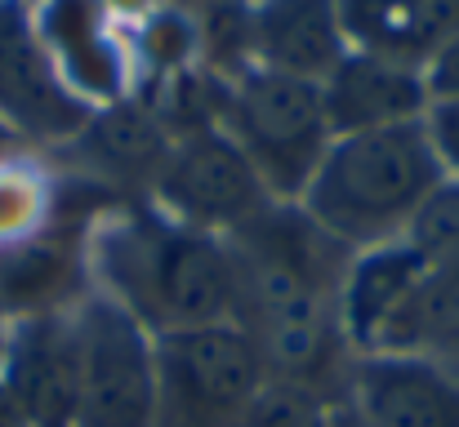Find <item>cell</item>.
I'll list each match as a JSON object with an SVG mask.
<instances>
[{"instance_id": "obj_14", "label": "cell", "mask_w": 459, "mask_h": 427, "mask_svg": "<svg viewBox=\"0 0 459 427\" xmlns=\"http://www.w3.org/2000/svg\"><path fill=\"white\" fill-rule=\"evenodd\" d=\"M348 49L424 67L459 36V0H339Z\"/></svg>"}, {"instance_id": "obj_3", "label": "cell", "mask_w": 459, "mask_h": 427, "mask_svg": "<svg viewBox=\"0 0 459 427\" xmlns=\"http://www.w3.org/2000/svg\"><path fill=\"white\" fill-rule=\"evenodd\" d=\"M442 178L446 174L433 156L424 121L348 134L330 142L299 209L339 250L361 254L402 241L415 209Z\"/></svg>"}, {"instance_id": "obj_26", "label": "cell", "mask_w": 459, "mask_h": 427, "mask_svg": "<svg viewBox=\"0 0 459 427\" xmlns=\"http://www.w3.org/2000/svg\"><path fill=\"white\" fill-rule=\"evenodd\" d=\"M334 427H361V423H357V419H339Z\"/></svg>"}, {"instance_id": "obj_7", "label": "cell", "mask_w": 459, "mask_h": 427, "mask_svg": "<svg viewBox=\"0 0 459 427\" xmlns=\"http://www.w3.org/2000/svg\"><path fill=\"white\" fill-rule=\"evenodd\" d=\"M160 214L169 223H183L192 232H241L250 218H259L268 205H277L246 151L223 130H201L169 142L165 165L152 178Z\"/></svg>"}, {"instance_id": "obj_12", "label": "cell", "mask_w": 459, "mask_h": 427, "mask_svg": "<svg viewBox=\"0 0 459 427\" xmlns=\"http://www.w3.org/2000/svg\"><path fill=\"white\" fill-rule=\"evenodd\" d=\"M424 277H429V263L406 241L352 254L339 281V334L352 347V356L384 352L393 325L411 307Z\"/></svg>"}, {"instance_id": "obj_15", "label": "cell", "mask_w": 459, "mask_h": 427, "mask_svg": "<svg viewBox=\"0 0 459 427\" xmlns=\"http://www.w3.org/2000/svg\"><path fill=\"white\" fill-rule=\"evenodd\" d=\"M36 31L49 63L58 67L63 85L76 98L81 94L108 98V103L121 98L126 67L112 36L103 31V0H49Z\"/></svg>"}, {"instance_id": "obj_1", "label": "cell", "mask_w": 459, "mask_h": 427, "mask_svg": "<svg viewBox=\"0 0 459 427\" xmlns=\"http://www.w3.org/2000/svg\"><path fill=\"white\" fill-rule=\"evenodd\" d=\"M237 263V325L255 338L268 374L325 392L339 361V250L299 205H268L228 241Z\"/></svg>"}, {"instance_id": "obj_24", "label": "cell", "mask_w": 459, "mask_h": 427, "mask_svg": "<svg viewBox=\"0 0 459 427\" xmlns=\"http://www.w3.org/2000/svg\"><path fill=\"white\" fill-rule=\"evenodd\" d=\"M9 147H13V130H9V125H0V156H4Z\"/></svg>"}, {"instance_id": "obj_10", "label": "cell", "mask_w": 459, "mask_h": 427, "mask_svg": "<svg viewBox=\"0 0 459 427\" xmlns=\"http://www.w3.org/2000/svg\"><path fill=\"white\" fill-rule=\"evenodd\" d=\"M352 419L361 427H459V374L429 356H357Z\"/></svg>"}, {"instance_id": "obj_8", "label": "cell", "mask_w": 459, "mask_h": 427, "mask_svg": "<svg viewBox=\"0 0 459 427\" xmlns=\"http://www.w3.org/2000/svg\"><path fill=\"white\" fill-rule=\"evenodd\" d=\"M90 107L63 85L40 31L18 0H0V125L31 139H72L90 125Z\"/></svg>"}, {"instance_id": "obj_2", "label": "cell", "mask_w": 459, "mask_h": 427, "mask_svg": "<svg viewBox=\"0 0 459 427\" xmlns=\"http://www.w3.org/2000/svg\"><path fill=\"white\" fill-rule=\"evenodd\" d=\"M94 272L148 334L237 320V263L223 236L126 209L94 236Z\"/></svg>"}, {"instance_id": "obj_22", "label": "cell", "mask_w": 459, "mask_h": 427, "mask_svg": "<svg viewBox=\"0 0 459 427\" xmlns=\"http://www.w3.org/2000/svg\"><path fill=\"white\" fill-rule=\"evenodd\" d=\"M420 72H424L429 103H455L459 98V36H451Z\"/></svg>"}, {"instance_id": "obj_16", "label": "cell", "mask_w": 459, "mask_h": 427, "mask_svg": "<svg viewBox=\"0 0 459 427\" xmlns=\"http://www.w3.org/2000/svg\"><path fill=\"white\" fill-rule=\"evenodd\" d=\"M375 356H429L459 374V268H429L384 352Z\"/></svg>"}, {"instance_id": "obj_11", "label": "cell", "mask_w": 459, "mask_h": 427, "mask_svg": "<svg viewBox=\"0 0 459 427\" xmlns=\"http://www.w3.org/2000/svg\"><path fill=\"white\" fill-rule=\"evenodd\" d=\"M321 107H325V125L334 139L424 121L429 112L424 72L348 49L339 67L321 81Z\"/></svg>"}, {"instance_id": "obj_4", "label": "cell", "mask_w": 459, "mask_h": 427, "mask_svg": "<svg viewBox=\"0 0 459 427\" xmlns=\"http://www.w3.org/2000/svg\"><path fill=\"white\" fill-rule=\"evenodd\" d=\"M223 134L246 151L264 192L277 205H299L330 151V125L321 107V85L273 67H250L228 85Z\"/></svg>"}, {"instance_id": "obj_6", "label": "cell", "mask_w": 459, "mask_h": 427, "mask_svg": "<svg viewBox=\"0 0 459 427\" xmlns=\"http://www.w3.org/2000/svg\"><path fill=\"white\" fill-rule=\"evenodd\" d=\"M81 338V406L76 427H152L156 356L152 334L108 294L76 312Z\"/></svg>"}, {"instance_id": "obj_5", "label": "cell", "mask_w": 459, "mask_h": 427, "mask_svg": "<svg viewBox=\"0 0 459 427\" xmlns=\"http://www.w3.org/2000/svg\"><path fill=\"white\" fill-rule=\"evenodd\" d=\"M156 423L152 427H237L268 379L255 338L237 320L152 334Z\"/></svg>"}, {"instance_id": "obj_9", "label": "cell", "mask_w": 459, "mask_h": 427, "mask_svg": "<svg viewBox=\"0 0 459 427\" xmlns=\"http://www.w3.org/2000/svg\"><path fill=\"white\" fill-rule=\"evenodd\" d=\"M22 427H76L81 406V338L76 316L36 312L22 316L18 334L4 347V379Z\"/></svg>"}, {"instance_id": "obj_19", "label": "cell", "mask_w": 459, "mask_h": 427, "mask_svg": "<svg viewBox=\"0 0 459 427\" xmlns=\"http://www.w3.org/2000/svg\"><path fill=\"white\" fill-rule=\"evenodd\" d=\"M429 268H459V183L442 178L402 236Z\"/></svg>"}, {"instance_id": "obj_23", "label": "cell", "mask_w": 459, "mask_h": 427, "mask_svg": "<svg viewBox=\"0 0 459 427\" xmlns=\"http://www.w3.org/2000/svg\"><path fill=\"white\" fill-rule=\"evenodd\" d=\"M0 427H22V419H18V410H13V401H9L4 388H0Z\"/></svg>"}, {"instance_id": "obj_13", "label": "cell", "mask_w": 459, "mask_h": 427, "mask_svg": "<svg viewBox=\"0 0 459 427\" xmlns=\"http://www.w3.org/2000/svg\"><path fill=\"white\" fill-rule=\"evenodd\" d=\"M250 45L259 67L321 85L348 54L339 0H255Z\"/></svg>"}, {"instance_id": "obj_17", "label": "cell", "mask_w": 459, "mask_h": 427, "mask_svg": "<svg viewBox=\"0 0 459 427\" xmlns=\"http://www.w3.org/2000/svg\"><path fill=\"white\" fill-rule=\"evenodd\" d=\"M81 134H90V151L108 169H121V174H134L139 169L148 178L160 174L165 151L174 142L156 125V116L148 107H126V103H112L103 116H90V125Z\"/></svg>"}, {"instance_id": "obj_20", "label": "cell", "mask_w": 459, "mask_h": 427, "mask_svg": "<svg viewBox=\"0 0 459 427\" xmlns=\"http://www.w3.org/2000/svg\"><path fill=\"white\" fill-rule=\"evenodd\" d=\"M45 209H49V196H45V183L36 178V169L0 165V245L13 250V245L31 241Z\"/></svg>"}, {"instance_id": "obj_18", "label": "cell", "mask_w": 459, "mask_h": 427, "mask_svg": "<svg viewBox=\"0 0 459 427\" xmlns=\"http://www.w3.org/2000/svg\"><path fill=\"white\" fill-rule=\"evenodd\" d=\"M334 423L339 419H334L325 392H316L307 383H295V379L268 374L237 427H334Z\"/></svg>"}, {"instance_id": "obj_25", "label": "cell", "mask_w": 459, "mask_h": 427, "mask_svg": "<svg viewBox=\"0 0 459 427\" xmlns=\"http://www.w3.org/2000/svg\"><path fill=\"white\" fill-rule=\"evenodd\" d=\"M103 4H121V9H143L148 0H103Z\"/></svg>"}, {"instance_id": "obj_21", "label": "cell", "mask_w": 459, "mask_h": 427, "mask_svg": "<svg viewBox=\"0 0 459 427\" xmlns=\"http://www.w3.org/2000/svg\"><path fill=\"white\" fill-rule=\"evenodd\" d=\"M424 130H429V142H433V156H437L442 174L459 183V98L455 103H429Z\"/></svg>"}]
</instances>
